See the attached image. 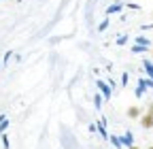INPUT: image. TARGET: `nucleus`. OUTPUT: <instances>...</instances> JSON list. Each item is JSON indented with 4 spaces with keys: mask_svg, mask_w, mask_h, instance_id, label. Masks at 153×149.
Here are the masks:
<instances>
[{
    "mask_svg": "<svg viewBox=\"0 0 153 149\" xmlns=\"http://www.w3.org/2000/svg\"><path fill=\"white\" fill-rule=\"evenodd\" d=\"M140 126L145 128V130H151L153 128V102L149 104V109H147V113L140 117Z\"/></svg>",
    "mask_w": 153,
    "mask_h": 149,
    "instance_id": "nucleus-1",
    "label": "nucleus"
},
{
    "mask_svg": "<svg viewBox=\"0 0 153 149\" xmlns=\"http://www.w3.org/2000/svg\"><path fill=\"white\" fill-rule=\"evenodd\" d=\"M149 149H153V147H149Z\"/></svg>",
    "mask_w": 153,
    "mask_h": 149,
    "instance_id": "nucleus-5",
    "label": "nucleus"
},
{
    "mask_svg": "<svg viewBox=\"0 0 153 149\" xmlns=\"http://www.w3.org/2000/svg\"><path fill=\"white\" fill-rule=\"evenodd\" d=\"M151 58H153V49H151Z\"/></svg>",
    "mask_w": 153,
    "mask_h": 149,
    "instance_id": "nucleus-4",
    "label": "nucleus"
},
{
    "mask_svg": "<svg viewBox=\"0 0 153 149\" xmlns=\"http://www.w3.org/2000/svg\"><path fill=\"white\" fill-rule=\"evenodd\" d=\"M128 117H130V119L143 117V115H140V109H138V107H130V109H128Z\"/></svg>",
    "mask_w": 153,
    "mask_h": 149,
    "instance_id": "nucleus-2",
    "label": "nucleus"
},
{
    "mask_svg": "<svg viewBox=\"0 0 153 149\" xmlns=\"http://www.w3.org/2000/svg\"><path fill=\"white\" fill-rule=\"evenodd\" d=\"M130 149H140V147H130Z\"/></svg>",
    "mask_w": 153,
    "mask_h": 149,
    "instance_id": "nucleus-3",
    "label": "nucleus"
}]
</instances>
